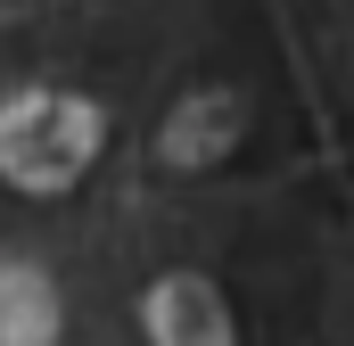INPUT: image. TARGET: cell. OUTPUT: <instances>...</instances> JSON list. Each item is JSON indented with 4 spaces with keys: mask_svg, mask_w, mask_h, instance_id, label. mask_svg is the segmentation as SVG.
Segmentation results:
<instances>
[{
    "mask_svg": "<svg viewBox=\"0 0 354 346\" xmlns=\"http://www.w3.org/2000/svg\"><path fill=\"white\" fill-rule=\"evenodd\" d=\"M99 140H107V116L99 99L58 83H25L0 99V181L25 190V198H58L99 165Z\"/></svg>",
    "mask_w": 354,
    "mask_h": 346,
    "instance_id": "cell-1",
    "label": "cell"
},
{
    "mask_svg": "<svg viewBox=\"0 0 354 346\" xmlns=\"http://www.w3.org/2000/svg\"><path fill=\"white\" fill-rule=\"evenodd\" d=\"M239 140H248V99L223 91V83H206V91H189V99L165 107V124H157V165L165 173H214Z\"/></svg>",
    "mask_w": 354,
    "mask_h": 346,
    "instance_id": "cell-2",
    "label": "cell"
},
{
    "mask_svg": "<svg viewBox=\"0 0 354 346\" xmlns=\"http://www.w3.org/2000/svg\"><path fill=\"white\" fill-rule=\"evenodd\" d=\"M140 330L149 346H239V322L206 272H157L140 289Z\"/></svg>",
    "mask_w": 354,
    "mask_h": 346,
    "instance_id": "cell-3",
    "label": "cell"
},
{
    "mask_svg": "<svg viewBox=\"0 0 354 346\" xmlns=\"http://www.w3.org/2000/svg\"><path fill=\"white\" fill-rule=\"evenodd\" d=\"M50 338H58V297H50V280L25 272V264H8V272H0V346H50Z\"/></svg>",
    "mask_w": 354,
    "mask_h": 346,
    "instance_id": "cell-4",
    "label": "cell"
}]
</instances>
